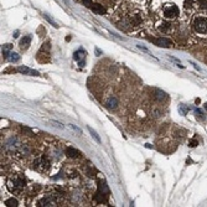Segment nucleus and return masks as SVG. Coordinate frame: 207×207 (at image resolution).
<instances>
[{
	"instance_id": "f03ea898",
	"label": "nucleus",
	"mask_w": 207,
	"mask_h": 207,
	"mask_svg": "<svg viewBox=\"0 0 207 207\" xmlns=\"http://www.w3.org/2000/svg\"><path fill=\"white\" fill-rule=\"evenodd\" d=\"M192 26L197 34H207V19L205 16H196Z\"/></svg>"
},
{
	"instance_id": "ddd939ff",
	"label": "nucleus",
	"mask_w": 207,
	"mask_h": 207,
	"mask_svg": "<svg viewBox=\"0 0 207 207\" xmlns=\"http://www.w3.org/2000/svg\"><path fill=\"white\" fill-rule=\"evenodd\" d=\"M155 94H156V99L157 101H165L166 99V94L162 91H160V90H155Z\"/></svg>"
},
{
	"instance_id": "1a4fd4ad",
	"label": "nucleus",
	"mask_w": 207,
	"mask_h": 207,
	"mask_svg": "<svg viewBox=\"0 0 207 207\" xmlns=\"http://www.w3.org/2000/svg\"><path fill=\"white\" fill-rule=\"evenodd\" d=\"M66 155L68 157H72V159H76V157H78L81 154H80V151L75 149V148H67V149H66Z\"/></svg>"
},
{
	"instance_id": "2eb2a0df",
	"label": "nucleus",
	"mask_w": 207,
	"mask_h": 207,
	"mask_svg": "<svg viewBox=\"0 0 207 207\" xmlns=\"http://www.w3.org/2000/svg\"><path fill=\"white\" fill-rule=\"evenodd\" d=\"M11 48H13V45H10V43H6V45H4V46L1 47V51H3V53H4L5 56H9V55H10L9 52H10Z\"/></svg>"
},
{
	"instance_id": "f257e3e1",
	"label": "nucleus",
	"mask_w": 207,
	"mask_h": 207,
	"mask_svg": "<svg viewBox=\"0 0 207 207\" xmlns=\"http://www.w3.org/2000/svg\"><path fill=\"white\" fill-rule=\"evenodd\" d=\"M24 186H25V180L21 176L14 175L8 179V189L10 190L13 194H20L22 191Z\"/></svg>"
},
{
	"instance_id": "20e7f679",
	"label": "nucleus",
	"mask_w": 207,
	"mask_h": 207,
	"mask_svg": "<svg viewBox=\"0 0 207 207\" xmlns=\"http://www.w3.org/2000/svg\"><path fill=\"white\" fill-rule=\"evenodd\" d=\"M152 42L155 43L156 46L159 47H171L172 46V41L167 37H159V38H154Z\"/></svg>"
},
{
	"instance_id": "b1692460",
	"label": "nucleus",
	"mask_w": 207,
	"mask_h": 207,
	"mask_svg": "<svg viewBox=\"0 0 207 207\" xmlns=\"http://www.w3.org/2000/svg\"><path fill=\"white\" fill-rule=\"evenodd\" d=\"M192 5V0H185V8H190Z\"/></svg>"
},
{
	"instance_id": "5701e85b",
	"label": "nucleus",
	"mask_w": 207,
	"mask_h": 207,
	"mask_svg": "<svg viewBox=\"0 0 207 207\" xmlns=\"http://www.w3.org/2000/svg\"><path fill=\"white\" fill-rule=\"evenodd\" d=\"M51 123H52V124H55V127L60 128V129H63V125H61V124H60V123H58V122H56V120H52Z\"/></svg>"
},
{
	"instance_id": "f3484780",
	"label": "nucleus",
	"mask_w": 207,
	"mask_h": 207,
	"mask_svg": "<svg viewBox=\"0 0 207 207\" xmlns=\"http://www.w3.org/2000/svg\"><path fill=\"white\" fill-rule=\"evenodd\" d=\"M9 56H10V61H11V62H17L19 60H20V56H19L17 53H15V52L10 53Z\"/></svg>"
},
{
	"instance_id": "6e6552de",
	"label": "nucleus",
	"mask_w": 207,
	"mask_h": 207,
	"mask_svg": "<svg viewBox=\"0 0 207 207\" xmlns=\"http://www.w3.org/2000/svg\"><path fill=\"white\" fill-rule=\"evenodd\" d=\"M106 106L109 108V109H114V108H117V106H118V99H117L114 96H110V97L107 99Z\"/></svg>"
},
{
	"instance_id": "9d476101",
	"label": "nucleus",
	"mask_w": 207,
	"mask_h": 207,
	"mask_svg": "<svg viewBox=\"0 0 207 207\" xmlns=\"http://www.w3.org/2000/svg\"><path fill=\"white\" fill-rule=\"evenodd\" d=\"M91 9H92V10L94 11V13L101 14V15H102V14H106V9L103 8V6L101 5V4H92Z\"/></svg>"
},
{
	"instance_id": "423d86ee",
	"label": "nucleus",
	"mask_w": 207,
	"mask_h": 207,
	"mask_svg": "<svg viewBox=\"0 0 207 207\" xmlns=\"http://www.w3.org/2000/svg\"><path fill=\"white\" fill-rule=\"evenodd\" d=\"M16 71H17V72H20V73H22V75H26V76H29V75L40 76V73H38L37 71L31 70V68H29V67H26V66H19Z\"/></svg>"
},
{
	"instance_id": "39448f33",
	"label": "nucleus",
	"mask_w": 207,
	"mask_h": 207,
	"mask_svg": "<svg viewBox=\"0 0 207 207\" xmlns=\"http://www.w3.org/2000/svg\"><path fill=\"white\" fill-rule=\"evenodd\" d=\"M83 55H86V52L82 50V48H80V50H77L75 53H73V60L77 61L78 63H80V66L82 67L83 65H85V56Z\"/></svg>"
},
{
	"instance_id": "f8f14e48",
	"label": "nucleus",
	"mask_w": 207,
	"mask_h": 207,
	"mask_svg": "<svg viewBox=\"0 0 207 207\" xmlns=\"http://www.w3.org/2000/svg\"><path fill=\"white\" fill-rule=\"evenodd\" d=\"M88 130H90V133H91V135L93 136V139H94L97 143H98V144H101V143H102V140H101V138H99V135H98L97 134V131L94 130V129H92V128L91 127H88Z\"/></svg>"
},
{
	"instance_id": "412c9836",
	"label": "nucleus",
	"mask_w": 207,
	"mask_h": 207,
	"mask_svg": "<svg viewBox=\"0 0 207 207\" xmlns=\"http://www.w3.org/2000/svg\"><path fill=\"white\" fill-rule=\"evenodd\" d=\"M83 5H86L87 8H91L92 6V0H82Z\"/></svg>"
},
{
	"instance_id": "393cba45",
	"label": "nucleus",
	"mask_w": 207,
	"mask_h": 207,
	"mask_svg": "<svg viewBox=\"0 0 207 207\" xmlns=\"http://www.w3.org/2000/svg\"><path fill=\"white\" fill-rule=\"evenodd\" d=\"M180 112H182V114H186V109H185L184 104H180Z\"/></svg>"
},
{
	"instance_id": "6ab92c4d",
	"label": "nucleus",
	"mask_w": 207,
	"mask_h": 207,
	"mask_svg": "<svg viewBox=\"0 0 207 207\" xmlns=\"http://www.w3.org/2000/svg\"><path fill=\"white\" fill-rule=\"evenodd\" d=\"M199 5H200V8L206 9L207 8V0H199Z\"/></svg>"
},
{
	"instance_id": "bb28decb",
	"label": "nucleus",
	"mask_w": 207,
	"mask_h": 207,
	"mask_svg": "<svg viewBox=\"0 0 207 207\" xmlns=\"http://www.w3.org/2000/svg\"><path fill=\"white\" fill-rule=\"evenodd\" d=\"M205 108H206V109H207V104H205Z\"/></svg>"
},
{
	"instance_id": "aec40b11",
	"label": "nucleus",
	"mask_w": 207,
	"mask_h": 207,
	"mask_svg": "<svg viewBox=\"0 0 207 207\" xmlns=\"http://www.w3.org/2000/svg\"><path fill=\"white\" fill-rule=\"evenodd\" d=\"M136 47H138V48H140V50H141V51H144V52H146V53H149V55H151V53H150V51H149V50H148V48H146V47H144V46H141V45H136ZM152 57H154V56H152Z\"/></svg>"
},
{
	"instance_id": "7ed1b4c3",
	"label": "nucleus",
	"mask_w": 207,
	"mask_h": 207,
	"mask_svg": "<svg viewBox=\"0 0 207 207\" xmlns=\"http://www.w3.org/2000/svg\"><path fill=\"white\" fill-rule=\"evenodd\" d=\"M162 15H164L165 19H169V20H172V19H176L179 16V8L174 4L171 5H166L162 10Z\"/></svg>"
},
{
	"instance_id": "4be33fe9",
	"label": "nucleus",
	"mask_w": 207,
	"mask_h": 207,
	"mask_svg": "<svg viewBox=\"0 0 207 207\" xmlns=\"http://www.w3.org/2000/svg\"><path fill=\"white\" fill-rule=\"evenodd\" d=\"M70 128H71V129H73V130H75V131H77V133H80V134H81V129H80V128H77L76 125H73V124H70Z\"/></svg>"
},
{
	"instance_id": "dca6fc26",
	"label": "nucleus",
	"mask_w": 207,
	"mask_h": 207,
	"mask_svg": "<svg viewBox=\"0 0 207 207\" xmlns=\"http://www.w3.org/2000/svg\"><path fill=\"white\" fill-rule=\"evenodd\" d=\"M159 30L162 31V32H169L171 30V26H170V24H166V22H162L161 25L159 26Z\"/></svg>"
},
{
	"instance_id": "9b49d317",
	"label": "nucleus",
	"mask_w": 207,
	"mask_h": 207,
	"mask_svg": "<svg viewBox=\"0 0 207 207\" xmlns=\"http://www.w3.org/2000/svg\"><path fill=\"white\" fill-rule=\"evenodd\" d=\"M40 206H56L55 205V201L52 199H48V197H45L40 201Z\"/></svg>"
},
{
	"instance_id": "a211bd4d",
	"label": "nucleus",
	"mask_w": 207,
	"mask_h": 207,
	"mask_svg": "<svg viewBox=\"0 0 207 207\" xmlns=\"http://www.w3.org/2000/svg\"><path fill=\"white\" fill-rule=\"evenodd\" d=\"M195 113H196L197 115H199V118H201L202 120L205 119V114H204V112H201L200 109H195Z\"/></svg>"
},
{
	"instance_id": "a878e982",
	"label": "nucleus",
	"mask_w": 207,
	"mask_h": 207,
	"mask_svg": "<svg viewBox=\"0 0 207 207\" xmlns=\"http://www.w3.org/2000/svg\"><path fill=\"white\" fill-rule=\"evenodd\" d=\"M196 144H197V141H196V140H192V141L190 143V146L194 148V146H196Z\"/></svg>"
},
{
	"instance_id": "4468645a",
	"label": "nucleus",
	"mask_w": 207,
	"mask_h": 207,
	"mask_svg": "<svg viewBox=\"0 0 207 207\" xmlns=\"http://www.w3.org/2000/svg\"><path fill=\"white\" fill-rule=\"evenodd\" d=\"M5 205H6V206L16 207V206H19V202H17L16 199H14V197H10V199H8V200L5 201Z\"/></svg>"
},
{
	"instance_id": "0eeeda50",
	"label": "nucleus",
	"mask_w": 207,
	"mask_h": 207,
	"mask_svg": "<svg viewBox=\"0 0 207 207\" xmlns=\"http://www.w3.org/2000/svg\"><path fill=\"white\" fill-rule=\"evenodd\" d=\"M31 40H32V37L31 35H26V36H24L21 40H20V48L21 50H27L29 46H30V43H31Z\"/></svg>"
}]
</instances>
